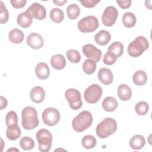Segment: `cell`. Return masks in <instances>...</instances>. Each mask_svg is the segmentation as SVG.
<instances>
[{"instance_id": "obj_22", "label": "cell", "mask_w": 152, "mask_h": 152, "mask_svg": "<svg viewBox=\"0 0 152 152\" xmlns=\"http://www.w3.org/2000/svg\"><path fill=\"white\" fill-rule=\"evenodd\" d=\"M102 105L104 110L111 112L115 111L117 109L118 104L117 100L114 97L107 96L104 99Z\"/></svg>"}, {"instance_id": "obj_35", "label": "cell", "mask_w": 152, "mask_h": 152, "mask_svg": "<svg viewBox=\"0 0 152 152\" xmlns=\"http://www.w3.org/2000/svg\"><path fill=\"white\" fill-rule=\"evenodd\" d=\"M5 123L7 126L18 125V116L15 112L11 110L7 113L5 116Z\"/></svg>"}, {"instance_id": "obj_8", "label": "cell", "mask_w": 152, "mask_h": 152, "mask_svg": "<svg viewBox=\"0 0 152 152\" xmlns=\"http://www.w3.org/2000/svg\"><path fill=\"white\" fill-rule=\"evenodd\" d=\"M102 93V88L99 84H93L85 90L84 97L87 103L91 104L96 103L100 100Z\"/></svg>"}, {"instance_id": "obj_7", "label": "cell", "mask_w": 152, "mask_h": 152, "mask_svg": "<svg viewBox=\"0 0 152 152\" xmlns=\"http://www.w3.org/2000/svg\"><path fill=\"white\" fill-rule=\"evenodd\" d=\"M65 97L69 103V107L74 110H78L83 106L80 92L73 88H68L65 93Z\"/></svg>"}, {"instance_id": "obj_9", "label": "cell", "mask_w": 152, "mask_h": 152, "mask_svg": "<svg viewBox=\"0 0 152 152\" xmlns=\"http://www.w3.org/2000/svg\"><path fill=\"white\" fill-rule=\"evenodd\" d=\"M60 113L54 107L45 109L42 112V118L43 123L49 126L56 125L60 120Z\"/></svg>"}, {"instance_id": "obj_16", "label": "cell", "mask_w": 152, "mask_h": 152, "mask_svg": "<svg viewBox=\"0 0 152 152\" xmlns=\"http://www.w3.org/2000/svg\"><path fill=\"white\" fill-rule=\"evenodd\" d=\"M35 73L38 78L43 80H46L50 75V69L46 63L41 62L36 65Z\"/></svg>"}, {"instance_id": "obj_21", "label": "cell", "mask_w": 152, "mask_h": 152, "mask_svg": "<svg viewBox=\"0 0 152 152\" xmlns=\"http://www.w3.org/2000/svg\"><path fill=\"white\" fill-rule=\"evenodd\" d=\"M129 144L132 149L138 150L144 147L145 144V140L141 135H135L130 139Z\"/></svg>"}, {"instance_id": "obj_11", "label": "cell", "mask_w": 152, "mask_h": 152, "mask_svg": "<svg viewBox=\"0 0 152 152\" xmlns=\"http://www.w3.org/2000/svg\"><path fill=\"white\" fill-rule=\"evenodd\" d=\"M83 54L88 59L98 62L102 56V51L92 44H86L82 48Z\"/></svg>"}, {"instance_id": "obj_40", "label": "cell", "mask_w": 152, "mask_h": 152, "mask_svg": "<svg viewBox=\"0 0 152 152\" xmlns=\"http://www.w3.org/2000/svg\"><path fill=\"white\" fill-rule=\"evenodd\" d=\"M116 2L122 9H126L130 7L132 2L130 0H124V1L116 0Z\"/></svg>"}, {"instance_id": "obj_17", "label": "cell", "mask_w": 152, "mask_h": 152, "mask_svg": "<svg viewBox=\"0 0 152 152\" xmlns=\"http://www.w3.org/2000/svg\"><path fill=\"white\" fill-rule=\"evenodd\" d=\"M17 24L23 28H27L30 27L33 22V17L26 10L20 13L17 18Z\"/></svg>"}, {"instance_id": "obj_19", "label": "cell", "mask_w": 152, "mask_h": 152, "mask_svg": "<svg viewBox=\"0 0 152 152\" xmlns=\"http://www.w3.org/2000/svg\"><path fill=\"white\" fill-rule=\"evenodd\" d=\"M111 39V35L110 33L105 30H101L98 31L95 36L94 40L99 45H106Z\"/></svg>"}, {"instance_id": "obj_23", "label": "cell", "mask_w": 152, "mask_h": 152, "mask_svg": "<svg viewBox=\"0 0 152 152\" xmlns=\"http://www.w3.org/2000/svg\"><path fill=\"white\" fill-rule=\"evenodd\" d=\"M21 132L18 125H13L7 126L6 136L10 140H16L21 136Z\"/></svg>"}, {"instance_id": "obj_13", "label": "cell", "mask_w": 152, "mask_h": 152, "mask_svg": "<svg viewBox=\"0 0 152 152\" xmlns=\"http://www.w3.org/2000/svg\"><path fill=\"white\" fill-rule=\"evenodd\" d=\"M27 45L31 49H39L44 45V40L41 35L37 33H30L26 39Z\"/></svg>"}, {"instance_id": "obj_26", "label": "cell", "mask_w": 152, "mask_h": 152, "mask_svg": "<svg viewBox=\"0 0 152 152\" xmlns=\"http://www.w3.org/2000/svg\"><path fill=\"white\" fill-rule=\"evenodd\" d=\"M132 81L137 86H141L144 85L147 81V75L146 73L142 70L137 71L133 74Z\"/></svg>"}, {"instance_id": "obj_15", "label": "cell", "mask_w": 152, "mask_h": 152, "mask_svg": "<svg viewBox=\"0 0 152 152\" xmlns=\"http://www.w3.org/2000/svg\"><path fill=\"white\" fill-rule=\"evenodd\" d=\"M98 79L104 85L110 84L113 80V73L110 69L106 68H101L97 74Z\"/></svg>"}, {"instance_id": "obj_3", "label": "cell", "mask_w": 152, "mask_h": 152, "mask_svg": "<svg viewBox=\"0 0 152 152\" xmlns=\"http://www.w3.org/2000/svg\"><path fill=\"white\" fill-rule=\"evenodd\" d=\"M149 43L146 37L142 36L137 37L128 45L127 52L129 56L137 58L141 56L143 52L147 50Z\"/></svg>"}, {"instance_id": "obj_2", "label": "cell", "mask_w": 152, "mask_h": 152, "mask_svg": "<svg viewBox=\"0 0 152 152\" xmlns=\"http://www.w3.org/2000/svg\"><path fill=\"white\" fill-rule=\"evenodd\" d=\"M93 123V116L88 110L81 112L73 119L72 126L74 131L81 132L88 129Z\"/></svg>"}, {"instance_id": "obj_6", "label": "cell", "mask_w": 152, "mask_h": 152, "mask_svg": "<svg viewBox=\"0 0 152 152\" xmlns=\"http://www.w3.org/2000/svg\"><path fill=\"white\" fill-rule=\"evenodd\" d=\"M99 21L94 15H88L81 18L78 23V29L82 33H91L99 27Z\"/></svg>"}, {"instance_id": "obj_41", "label": "cell", "mask_w": 152, "mask_h": 152, "mask_svg": "<svg viewBox=\"0 0 152 152\" xmlns=\"http://www.w3.org/2000/svg\"><path fill=\"white\" fill-rule=\"evenodd\" d=\"M1 110H3L4 108H5L8 104V102L6 98H5L4 96H1Z\"/></svg>"}, {"instance_id": "obj_32", "label": "cell", "mask_w": 152, "mask_h": 152, "mask_svg": "<svg viewBox=\"0 0 152 152\" xmlns=\"http://www.w3.org/2000/svg\"><path fill=\"white\" fill-rule=\"evenodd\" d=\"M34 140L28 137H23L20 140V145L24 150H31L34 147Z\"/></svg>"}, {"instance_id": "obj_14", "label": "cell", "mask_w": 152, "mask_h": 152, "mask_svg": "<svg viewBox=\"0 0 152 152\" xmlns=\"http://www.w3.org/2000/svg\"><path fill=\"white\" fill-rule=\"evenodd\" d=\"M45 97V92L44 89L40 86H35L31 88L30 93V97L31 100L35 103H42Z\"/></svg>"}, {"instance_id": "obj_18", "label": "cell", "mask_w": 152, "mask_h": 152, "mask_svg": "<svg viewBox=\"0 0 152 152\" xmlns=\"http://www.w3.org/2000/svg\"><path fill=\"white\" fill-rule=\"evenodd\" d=\"M50 65L55 69L61 70L66 66V59L61 54H55L50 58Z\"/></svg>"}, {"instance_id": "obj_10", "label": "cell", "mask_w": 152, "mask_h": 152, "mask_svg": "<svg viewBox=\"0 0 152 152\" xmlns=\"http://www.w3.org/2000/svg\"><path fill=\"white\" fill-rule=\"evenodd\" d=\"M118 16V12L117 9L113 6H108L104 9L102 14V23L107 27L112 26L115 23Z\"/></svg>"}, {"instance_id": "obj_42", "label": "cell", "mask_w": 152, "mask_h": 152, "mask_svg": "<svg viewBox=\"0 0 152 152\" xmlns=\"http://www.w3.org/2000/svg\"><path fill=\"white\" fill-rule=\"evenodd\" d=\"M53 2L58 6H62L65 3L67 2V0H64V1H58V0H57V1H53Z\"/></svg>"}, {"instance_id": "obj_37", "label": "cell", "mask_w": 152, "mask_h": 152, "mask_svg": "<svg viewBox=\"0 0 152 152\" xmlns=\"http://www.w3.org/2000/svg\"><path fill=\"white\" fill-rule=\"evenodd\" d=\"M0 23L2 24L8 21L9 18V13L2 1L0 2Z\"/></svg>"}, {"instance_id": "obj_24", "label": "cell", "mask_w": 152, "mask_h": 152, "mask_svg": "<svg viewBox=\"0 0 152 152\" xmlns=\"http://www.w3.org/2000/svg\"><path fill=\"white\" fill-rule=\"evenodd\" d=\"M24 38V34L23 32L18 29L14 28L11 30L8 34V39L10 41L15 44L21 43Z\"/></svg>"}, {"instance_id": "obj_31", "label": "cell", "mask_w": 152, "mask_h": 152, "mask_svg": "<svg viewBox=\"0 0 152 152\" xmlns=\"http://www.w3.org/2000/svg\"><path fill=\"white\" fill-rule=\"evenodd\" d=\"M97 143L96 138L91 135L84 136L81 140V144L84 148L86 149H91L94 148Z\"/></svg>"}, {"instance_id": "obj_30", "label": "cell", "mask_w": 152, "mask_h": 152, "mask_svg": "<svg viewBox=\"0 0 152 152\" xmlns=\"http://www.w3.org/2000/svg\"><path fill=\"white\" fill-rule=\"evenodd\" d=\"M83 69L84 73L87 75L93 74L96 69V62L90 59L84 61L83 64Z\"/></svg>"}, {"instance_id": "obj_33", "label": "cell", "mask_w": 152, "mask_h": 152, "mask_svg": "<svg viewBox=\"0 0 152 152\" xmlns=\"http://www.w3.org/2000/svg\"><path fill=\"white\" fill-rule=\"evenodd\" d=\"M66 56L71 63H78L81 59L80 52L75 49H69L66 51Z\"/></svg>"}, {"instance_id": "obj_1", "label": "cell", "mask_w": 152, "mask_h": 152, "mask_svg": "<svg viewBox=\"0 0 152 152\" xmlns=\"http://www.w3.org/2000/svg\"><path fill=\"white\" fill-rule=\"evenodd\" d=\"M21 124L26 130H31L36 128L39 124L37 112L35 108L31 106L24 107L21 112Z\"/></svg>"}, {"instance_id": "obj_20", "label": "cell", "mask_w": 152, "mask_h": 152, "mask_svg": "<svg viewBox=\"0 0 152 152\" xmlns=\"http://www.w3.org/2000/svg\"><path fill=\"white\" fill-rule=\"evenodd\" d=\"M117 93L119 98L122 101H127L132 96L131 88L125 84H121L118 86Z\"/></svg>"}, {"instance_id": "obj_28", "label": "cell", "mask_w": 152, "mask_h": 152, "mask_svg": "<svg viewBox=\"0 0 152 152\" xmlns=\"http://www.w3.org/2000/svg\"><path fill=\"white\" fill-rule=\"evenodd\" d=\"M66 11L68 17L72 20L78 18L80 14V8L79 6L75 4H72L68 5Z\"/></svg>"}, {"instance_id": "obj_29", "label": "cell", "mask_w": 152, "mask_h": 152, "mask_svg": "<svg viewBox=\"0 0 152 152\" xmlns=\"http://www.w3.org/2000/svg\"><path fill=\"white\" fill-rule=\"evenodd\" d=\"M107 51L113 53L118 58H119L124 52V45L120 42H114L108 47Z\"/></svg>"}, {"instance_id": "obj_34", "label": "cell", "mask_w": 152, "mask_h": 152, "mask_svg": "<svg viewBox=\"0 0 152 152\" xmlns=\"http://www.w3.org/2000/svg\"><path fill=\"white\" fill-rule=\"evenodd\" d=\"M148 104L144 101L139 102L135 106V110L136 113L140 116L146 115L148 111Z\"/></svg>"}, {"instance_id": "obj_4", "label": "cell", "mask_w": 152, "mask_h": 152, "mask_svg": "<svg viewBox=\"0 0 152 152\" xmlns=\"http://www.w3.org/2000/svg\"><path fill=\"white\" fill-rule=\"evenodd\" d=\"M116 129V121L112 118H106L97 125L96 133L99 138H106L114 134Z\"/></svg>"}, {"instance_id": "obj_12", "label": "cell", "mask_w": 152, "mask_h": 152, "mask_svg": "<svg viewBox=\"0 0 152 152\" xmlns=\"http://www.w3.org/2000/svg\"><path fill=\"white\" fill-rule=\"evenodd\" d=\"M36 20H42L46 18V10L44 6L39 3L34 2L26 10Z\"/></svg>"}, {"instance_id": "obj_27", "label": "cell", "mask_w": 152, "mask_h": 152, "mask_svg": "<svg viewBox=\"0 0 152 152\" xmlns=\"http://www.w3.org/2000/svg\"><path fill=\"white\" fill-rule=\"evenodd\" d=\"M50 20L55 23H60L64 19V14L62 10L58 8H54L50 11Z\"/></svg>"}, {"instance_id": "obj_39", "label": "cell", "mask_w": 152, "mask_h": 152, "mask_svg": "<svg viewBox=\"0 0 152 152\" xmlns=\"http://www.w3.org/2000/svg\"><path fill=\"white\" fill-rule=\"evenodd\" d=\"M79 2L84 7H86V8H93V7H95L99 2H100V1H94V0L81 1V0H80Z\"/></svg>"}, {"instance_id": "obj_25", "label": "cell", "mask_w": 152, "mask_h": 152, "mask_svg": "<svg viewBox=\"0 0 152 152\" xmlns=\"http://www.w3.org/2000/svg\"><path fill=\"white\" fill-rule=\"evenodd\" d=\"M122 21L125 27L132 28L135 25L137 19L135 15L132 12H126L122 15Z\"/></svg>"}, {"instance_id": "obj_36", "label": "cell", "mask_w": 152, "mask_h": 152, "mask_svg": "<svg viewBox=\"0 0 152 152\" xmlns=\"http://www.w3.org/2000/svg\"><path fill=\"white\" fill-rule=\"evenodd\" d=\"M118 58L113 53L107 51L104 55L103 62L105 65H110L115 63Z\"/></svg>"}, {"instance_id": "obj_5", "label": "cell", "mask_w": 152, "mask_h": 152, "mask_svg": "<svg viewBox=\"0 0 152 152\" xmlns=\"http://www.w3.org/2000/svg\"><path fill=\"white\" fill-rule=\"evenodd\" d=\"M36 137L39 144V150L41 152L49 151L52 142L51 132L46 129H40L36 132Z\"/></svg>"}, {"instance_id": "obj_38", "label": "cell", "mask_w": 152, "mask_h": 152, "mask_svg": "<svg viewBox=\"0 0 152 152\" xmlns=\"http://www.w3.org/2000/svg\"><path fill=\"white\" fill-rule=\"evenodd\" d=\"M27 2L26 0H11L10 3L12 7L16 9L23 8Z\"/></svg>"}]
</instances>
